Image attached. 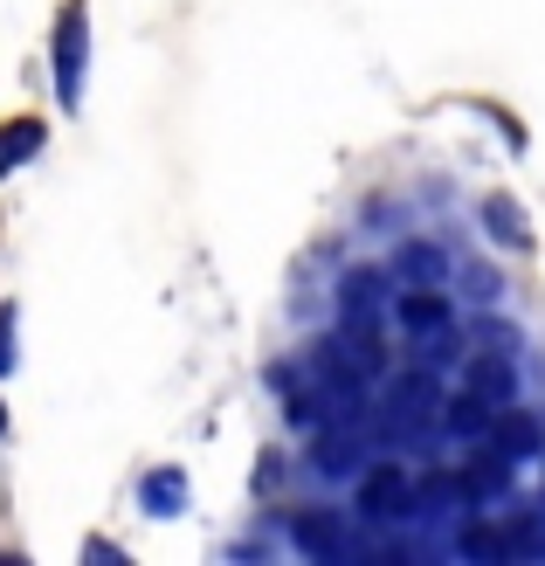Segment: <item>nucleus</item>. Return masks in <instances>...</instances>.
I'll list each match as a JSON object with an SVG mask.
<instances>
[{
	"label": "nucleus",
	"instance_id": "5",
	"mask_svg": "<svg viewBox=\"0 0 545 566\" xmlns=\"http://www.w3.org/2000/svg\"><path fill=\"white\" fill-rule=\"evenodd\" d=\"M138 504H146V518H180L187 512V476L180 470H153L146 484H138Z\"/></svg>",
	"mask_w": 545,
	"mask_h": 566
},
{
	"label": "nucleus",
	"instance_id": "15",
	"mask_svg": "<svg viewBox=\"0 0 545 566\" xmlns=\"http://www.w3.org/2000/svg\"><path fill=\"white\" fill-rule=\"evenodd\" d=\"M0 374H14V311L0 304Z\"/></svg>",
	"mask_w": 545,
	"mask_h": 566
},
{
	"label": "nucleus",
	"instance_id": "8",
	"mask_svg": "<svg viewBox=\"0 0 545 566\" xmlns=\"http://www.w3.org/2000/svg\"><path fill=\"white\" fill-rule=\"evenodd\" d=\"M297 546L311 553V559H346L353 553V539L338 532V518H325V512H304L297 518Z\"/></svg>",
	"mask_w": 545,
	"mask_h": 566
},
{
	"label": "nucleus",
	"instance_id": "2",
	"mask_svg": "<svg viewBox=\"0 0 545 566\" xmlns=\"http://www.w3.org/2000/svg\"><path fill=\"white\" fill-rule=\"evenodd\" d=\"M83 63H91V0H70L55 21V97H63V111L83 104Z\"/></svg>",
	"mask_w": 545,
	"mask_h": 566
},
{
	"label": "nucleus",
	"instance_id": "9",
	"mask_svg": "<svg viewBox=\"0 0 545 566\" xmlns=\"http://www.w3.org/2000/svg\"><path fill=\"white\" fill-rule=\"evenodd\" d=\"M42 153V125L35 118H14V125H0V180L14 174V166H28Z\"/></svg>",
	"mask_w": 545,
	"mask_h": 566
},
{
	"label": "nucleus",
	"instance_id": "11",
	"mask_svg": "<svg viewBox=\"0 0 545 566\" xmlns=\"http://www.w3.org/2000/svg\"><path fill=\"white\" fill-rule=\"evenodd\" d=\"M318 470H325V476L359 470V442H353V436H325V442H318Z\"/></svg>",
	"mask_w": 545,
	"mask_h": 566
},
{
	"label": "nucleus",
	"instance_id": "13",
	"mask_svg": "<svg viewBox=\"0 0 545 566\" xmlns=\"http://www.w3.org/2000/svg\"><path fill=\"white\" fill-rule=\"evenodd\" d=\"M476 353H518V332H511V325H476Z\"/></svg>",
	"mask_w": 545,
	"mask_h": 566
},
{
	"label": "nucleus",
	"instance_id": "1",
	"mask_svg": "<svg viewBox=\"0 0 545 566\" xmlns=\"http://www.w3.org/2000/svg\"><path fill=\"white\" fill-rule=\"evenodd\" d=\"M436 421H442V380H436V366L400 374L394 394H387V408H380V436L387 442H415L421 429H436Z\"/></svg>",
	"mask_w": 545,
	"mask_h": 566
},
{
	"label": "nucleus",
	"instance_id": "3",
	"mask_svg": "<svg viewBox=\"0 0 545 566\" xmlns=\"http://www.w3.org/2000/svg\"><path fill=\"white\" fill-rule=\"evenodd\" d=\"M359 512H366V518H408V512H415L408 470H400V463H373V470L359 476Z\"/></svg>",
	"mask_w": 545,
	"mask_h": 566
},
{
	"label": "nucleus",
	"instance_id": "6",
	"mask_svg": "<svg viewBox=\"0 0 545 566\" xmlns=\"http://www.w3.org/2000/svg\"><path fill=\"white\" fill-rule=\"evenodd\" d=\"M483 229H491L504 249H532V221H525V208L511 201V193H491V201H483Z\"/></svg>",
	"mask_w": 545,
	"mask_h": 566
},
{
	"label": "nucleus",
	"instance_id": "10",
	"mask_svg": "<svg viewBox=\"0 0 545 566\" xmlns=\"http://www.w3.org/2000/svg\"><path fill=\"white\" fill-rule=\"evenodd\" d=\"M380 291H387L380 270H353L346 291H338V311H346V318H373V311H380Z\"/></svg>",
	"mask_w": 545,
	"mask_h": 566
},
{
	"label": "nucleus",
	"instance_id": "12",
	"mask_svg": "<svg viewBox=\"0 0 545 566\" xmlns=\"http://www.w3.org/2000/svg\"><path fill=\"white\" fill-rule=\"evenodd\" d=\"M455 546H463V559H504V553H511L497 525H470V532H463Z\"/></svg>",
	"mask_w": 545,
	"mask_h": 566
},
{
	"label": "nucleus",
	"instance_id": "4",
	"mask_svg": "<svg viewBox=\"0 0 545 566\" xmlns=\"http://www.w3.org/2000/svg\"><path fill=\"white\" fill-rule=\"evenodd\" d=\"M394 311H400V325H408L415 338H421V332H436V325H449V297L436 291V283H415V291H400Z\"/></svg>",
	"mask_w": 545,
	"mask_h": 566
},
{
	"label": "nucleus",
	"instance_id": "14",
	"mask_svg": "<svg viewBox=\"0 0 545 566\" xmlns=\"http://www.w3.org/2000/svg\"><path fill=\"white\" fill-rule=\"evenodd\" d=\"M400 270H408V276H421V283H428V276H436L442 263H436V249H421V242H415L408 256H400Z\"/></svg>",
	"mask_w": 545,
	"mask_h": 566
},
{
	"label": "nucleus",
	"instance_id": "7",
	"mask_svg": "<svg viewBox=\"0 0 545 566\" xmlns=\"http://www.w3.org/2000/svg\"><path fill=\"white\" fill-rule=\"evenodd\" d=\"M491 442L504 449L511 463H525V457H538V421H532L525 408H504V415L491 421Z\"/></svg>",
	"mask_w": 545,
	"mask_h": 566
}]
</instances>
